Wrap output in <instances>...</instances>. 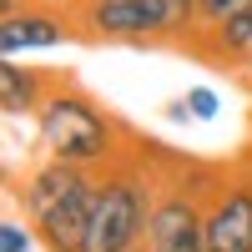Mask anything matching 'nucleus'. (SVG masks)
Listing matches in <instances>:
<instances>
[{
	"label": "nucleus",
	"instance_id": "obj_1",
	"mask_svg": "<svg viewBox=\"0 0 252 252\" xmlns=\"http://www.w3.org/2000/svg\"><path fill=\"white\" fill-rule=\"evenodd\" d=\"M91 202H96V182L86 177V166H71V161H56V157L26 182L31 222L51 242V252H81Z\"/></svg>",
	"mask_w": 252,
	"mask_h": 252
},
{
	"label": "nucleus",
	"instance_id": "obj_2",
	"mask_svg": "<svg viewBox=\"0 0 252 252\" xmlns=\"http://www.w3.org/2000/svg\"><path fill=\"white\" fill-rule=\"evenodd\" d=\"M40 141L56 161H71V166H96L101 157H111V121L101 116L86 96L76 91H56L40 101Z\"/></svg>",
	"mask_w": 252,
	"mask_h": 252
},
{
	"label": "nucleus",
	"instance_id": "obj_3",
	"mask_svg": "<svg viewBox=\"0 0 252 252\" xmlns=\"http://www.w3.org/2000/svg\"><path fill=\"white\" fill-rule=\"evenodd\" d=\"M197 0H86L81 26L106 40H141V35H172L197 20Z\"/></svg>",
	"mask_w": 252,
	"mask_h": 252
},
{
	"label": "nucleus",
	"instance_id": "obj_4",
	"mask_svg": "<svg viewBox=\"0 0 252 252\" xmlns=\"http://www.w3.org/2000/svg\"><path fill=\"white\" fill-rule=\"evenodd\" d=\"M146 217H152V207H146V192L131 177L96 182V202H91V222H86L81 252H131Z\"/></svg>",
	"mask_w": 252,
	"mask_h": 252
},
{
	"label": "nucleus",
	"instance_id": "obj_5",
	"mask_svg": "<svg viewBox=\"0 0 252 252\" xmlns=\"http://www.w3.org/2000/svg\"><path fill=\"white\" fill-rule=\"evenodd\" d=\"M146 252H207V212L192 197L166 192L146 217Z\"/></svg>",
	"mask_w": 252,
	"mask_h": 252
},
{
	"label": "nucleus",
	"instance_id": "obj_6",
	"mask_svg": "<svg viewBox=\"0 0 252 252\" xmlns=\"http://www.w3.org/2000/svg\"><path fill=\"white\" fill-rule=\"evenodd\" d=\"M207 252H252V187H227L212 202Z\"/></svg>",
	"mask_w": 252,
	"mask_h": 252
},
{
	"label": "nucleus",
	"instance_id": "obj_7",
	"mask_svg": "<svg viewBox=\"0 0 252 252\" xmlns=\"http://www.w3.org/2000/svg\"><path fill=\"white\" fill-rule=\"evenodd\" d=\"M66 40V26L56 15H40V10H26V15H5L0 20V51L5 61H15L20 51H40V46H61Z\"/></svg>",
	"mask_w": 252,
	"mask_h": 252
},
{
	"label": "nucleus",
	"instance_id": "obj_8",
	"mask_svg": "<svg viewBox=\"0 0 252 252\" xmlns=\"http://www.w3.org/2000/svg\"><path fill=\"white\" fill-rule=\"evenodd\" d=\"M0 106H5V116L40 111V81H35V71H20L15 61H5V66H0Z\"/></svg>",
	"mask_w": 252,
	"mask_h": 252
},
{
	"label": "nucleus",
	"instance_id": "obj_9",
	"mask_svg": "<svg viewBox=\"0 0 252 252\" xmlns=\"http://www.w3.org/2000/svg\"><path fill=\"white\" fill-rule=\"evenodd\" d=\"M212 51L217 56H232V61H247L252 56V5L227 15L222 26H212Z\"/></svg>",
	"mask_w": 252,
	"mask_h": 252
},
{
	"label": "nucleus",
	"instance_id": "obj_10",
	"mask_svg": "<svg viewBox=\"0 0 252 252\" xmlns=\"http://www.w3.org/2000/svg\"><path fill=\"white\" fill-rule=\"evenodd\" d=\"M187 111H192V121H212L222 111V101H217L212 86H192V91H187Z\"/></svg>",
	"mask_w": 252,
	"mask_h": 252
},
{
	"label": "nucleus",
	"instance_id": "obj_11",
	"mask_svg": "<svg viewBox=\"0 0 252 252\" xmlns=\"http://www.w3.org/2000/svg\"><path fill=\"white\" fill-rule=\"evenodd\" d=\"M252 0H197V10H202V20H212V26H222L227 15H237V10H247Z\"/></svg>",
	"mask_w": 252,
	"mask_h": 252
},
{
	"label": "nucleus",
	"instance_id": "obj_12",
	"mask_svg": "<svg viewBox=\"0 0 252 252\" xmlns=\"http://www.w3.org/2000/svg\"><path fill=\"white\" fill-rule=\"evenodd\" d=\"M0 252H31V232L20 222H5L0 227Z\"/></svg>",
	"mask_w": 252,
	"mask_h": 252
},
{
	"label": "nucleus",
	"instance_id": "obj_13",
	"mask_svg": "<svg viewBox=\"0 0 252 252\" xmlns=\"http://www.w3.org/2000/svg\"><path fill=\"white\" fill-rule=\"evenodd\" d=\"M131 252H136V247H131Z\"/></svg>",
	"mask_w": 252,
	"mask_h": 252
}]
</instances>
